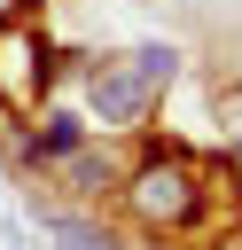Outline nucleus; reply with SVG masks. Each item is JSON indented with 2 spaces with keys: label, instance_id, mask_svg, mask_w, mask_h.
Listing matches in <instances>:
<instances>
[{
  "label": "nucleus",
  "instance_id": "f257e3e1",
  "mask_svg": "<svg viewBox=\"0 0 242 250\" xmlns=\"http://www.w3.org/2000/svg\"><path fill=\"white\" fill-rule=\"evenodd\" d=\"M125 195H133V211H141L148 227L180 234V227H195L203 203H211V164H195L187 148H164V156H148V164L133 172Z\"/></svg>",
  "mask_w": 242,
  "mask_h": 250
},
{
  "label": "nucleus",
  "instance_id": "f03ea898",
  "mask_svg": "<svg viewBox=\"0 0 242 250\" xmlns=\"http://www.w3.org/2000/svg\"><path fill=\"white\" fill-rule=\"evenodd\" d=\"M172 47H133V55H117V62H101L94 78H86V94H94V117L101 125H133L156 94H164V78H172Z\"/></svg>",
  "mask_w": 242,
  "mask_h": 250
},
{
  "label": "nucleus",
  "instance_id": "7ed1b4c3",
  "mask_svg": "<svg viewBox=\"0 0 242 250\" xmlns=\"http://www.w3.org/2000/svg\"><path fill=\"white\" fill-rule=\"evenodd\" d=\"M39 86H47V47L31 31H0V94L23 109V102H39Z\"/></svg>",
  "mask_w": 242,
  "mask_h": 250
},
{
  "label": "nucleus",
  "instance_id": "20e7f679",
  "mask_svg": "<svg viewBox=\"0 0 242 250\" xmlns=\"http://www.w3.org/2000/svg\"><path fill=\"white\" fill-rule=\"evenodd\" d=\"M55 250H109V234L86 219H55Z\"/></svg>",
  "mask_w": 242,
  "mask_h": 250
},
{
  "label": "nucleus",
  "instance_id": "39448f33",
  "mask_svg": "<svg viewBox=\"0 0 242 250\" xmlns=\"http://www.w3.org/2000/svg\"><path fill=\"white\" fill-rule=\"evenodd\" d=\"M78 133H86L78 117H47V133H39V148H47V156H70V148H78Z\"/></svg>",
  "mask_w": 242,
  "mask_h": 250
},
{
  "label": "nucleus",
  "instance_id": "423d86ee",
  "mask_svg": "<svg viewBox=\"0 0 242 250\" xmlns=\"http://www.w3.org/2000/svg\"><path fill=\"white\" fill-rule=\"evenodd\" d=\"M16 16H23V0H0V23H16Z\"/></svg>",
  "mask_w": 242,
  "mask_h": 250
}]
</instances>
